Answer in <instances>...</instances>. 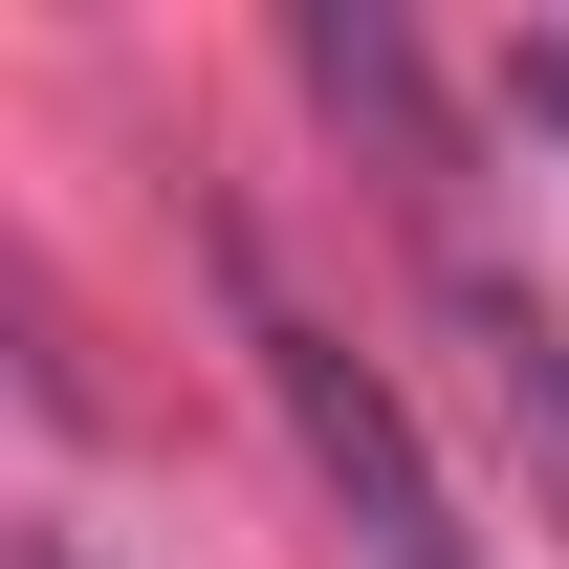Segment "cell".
I'll return each mask as SVG.
<instances>
[{
	"instance_id": "obj_4",
	"label": "cell",
	"mask_w": 569,
	"mask_h": 569,
	"mask_svg": "<svg viewBox=\"0 0 569 569\" xmlns=\"http://www.w3.org/2000/svg\"><path fill=\"white\" fill-rule=\"evenodd\" d=\"M22 569H88V548H22Z\"/></svg>"
},
{
	"instance_id": "obj_1",
	"label": "cell",
	"mask_w": 569,
	"mask_h": 569,
	"mask_svg": "<svg viewBox=\"0 0 569 569\" xmlns=\"http://www.w3.org/2000/svg\"><path fill=\"white\" fill-rule=\"evenodd\" d=\"M241 351H263V395H284V438H307L329 526H351V569H482L460 482H438V460H417V417H395V372H372L351 329H307L263 263H241Z\"/></svg>"
},
{
	"instance_id": "obj_2",
	"label": "cell",
	"mask_w": 569,
	"mask_h": 569,
	"mask_svg": "<svg viewBox=\"0 0 569 569\" xmlns=\"http://www.w3.org/2000/svg\"><path fill=\"white\" fill-rule=\"evenodd\" d=\"M482 395H503V438H526V503L569 526V329L526 284H482Z\"/></svg>"
},
{
	"instance_id": "obj_3",
	"label": "cell",
	"mask_w": 569,
	"mask_h": 569,
	"mask_svg": "<svg viewBox=\"0 0 569 569\" xmlns=\"http://www.w3.org/2000/svg\"><path fill=\"white\" fill-rule=\"evenodd\" d=\"M526 110H548V132H569V44H526Z\"/></svg>"
}]
</instances>
